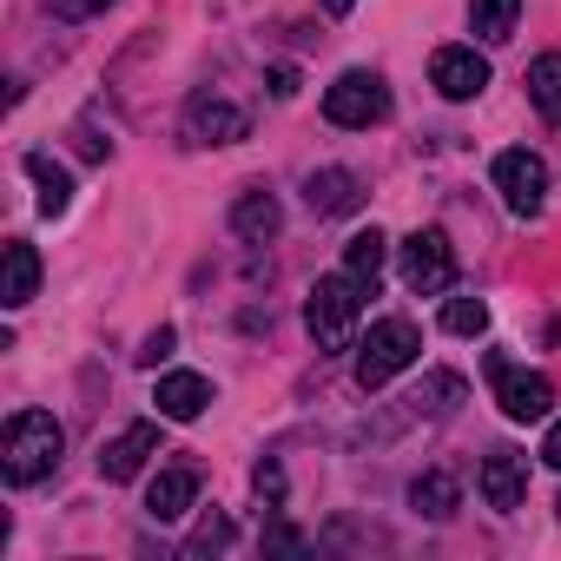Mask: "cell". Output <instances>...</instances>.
Wrapping results in <instances>:
<instances>
[{
  "instance_id": "1",
  "label": "cell",
  "mask_w": 561,
  "mask_h": 561,
  "mask_svg": "<svg viewBox=\"0 0 561 561\" xmlns=\"http://www.w3.org/2000/svg\"><path fill=\"white\" fill-rule=\"evenodd\" d=\"M60 449H67V430L47 410H21V416H8V436H0V476L27 489L60 462Z\"/></svg>"
},
{
  "instance_id": "2",
  "label": "cell",
  "mask_w": 561,
  "mask_h": 561,
  "mask_svg": "<svg viewBox=\"0 0 561 561\" xmlns=\"http://www.w3.org/2000/svg\"><path fill=\"white\" fill-rule=\"evenodd\" d=\"M364 291H370V285H357L351 271H331V277H318V285H311V298H305V324H311V337H318L324 357L351 351L357 318H364Z\"/></svg>"
},
{
  "instance_id": "3",
  "label": "cell",
  "mask_w": 561,
  "mask_h": 561,
  "mask_svg": "<svg viewBox=\"0 0 561 561\" xmlns=\"http://www.w3.org/2000/svg\"><path fill=\"white\" fill-rule=\"evenodd\" d=\"M416 351H423V331H416L410 318H377L370 337L357 344V383H364V390H383L397 370L416 364Z\"/></svg>"
},
{
  "instance_id": "4",
  "label": "cell",
  "mask_w": 561,
  "mask_h": 561,
  "mask_svg": "<svg viewBox=\"0 0 561 561\" xmlns=\"http://www.w3.org/2000/svg\"><path fill=\"white\" fill-rule=\"evenodd\" d=\"M489 383H495V403H502V416L508 423H541L548 410H554V383L541 377V370H522V364H508L502 351H489Z\"/></svg>"
},
{
  "instance_id": "5",
  "label": "cell",
  "mask_w": 561,
  "mask_h": 561,
  "mask_svg": "<svg viewBox=\"0 0 561 561\" xmlns=\"http://www.w3.org/2000/svg\"><path fill=\"white\" fill-rule=\"evenodd\" d=\"M403 285H410L416 298H443V291L456 285V244H449L443 225L410 231V244H403Z\"/></svg>"
},
{
  "instance_id": "6",
  "label": "cell",
  "mask_w": 561,
  "mask_h": 561,
  "mask_svg": "<svg viewBox=\"0 0 561 561\" xmlns=\"http://www.w3.org/2000/svg\"><path fill=\"white\" fill-rule=\"evenodd\" d=\"M324 119H331V126H377V119H390V87H383L377 73L351 67V73L331 80V93H324Z\"/></svg>"
},
{
  "instance_id": "7",
  "label": "cell",
  "mask_w": 561,
  "mask_h": 561,
  "mask_svg": "<svg viewBox=\"0 0 561 561\" xmlns=\"http://www.w3.org/2000/svg\"><path fill=\"white\" fill-rule=\"evenodd\" d=\"M495 192H502V205L515 211V218H535L541 211V198H548V165L535 159V152H502L495 159Z\"/></svg>"
},
{
  "instance_id": "8",
  "label": "cell",
  "mask_w": 561,
  "mask_h": 561,
  "mask_svg": "<svg viewBox=\"0 0 561 561\" xmlns=\"http://www.w3.org/2000/svg\"><path fill=\"white\" fill-rule=\"evenodd\" d=\"M430 87H436L443 100H476V93L489 87V60H482L476 47H436V54H430Z\"/></svg>"
},
{
  "instance_id": "9",
  "label": "cell",
  "mask_w": 561,
  "mask_h": 561,
  "mask_svg": "<svg viewBox=\"0 0 561 561\" xmlns=\"http://www.w3.org/2000/svg\"><path fill=\"white\" fill-rule=\"evenodd\" d=\"M185 133H192V146H238V139L251 133V119H244L231 100L198 93V100L185 106Z\"/></svg>"
},
{
  "instance_id": "10",
  "label": "cell",
  "mask_w": 561,
  "mask_h": 561,
  "mask_svg": "<svg viewBox=\"0 0 561 561\" xmlns=\"http://www.w3.org/2000/svg\"><path fill=\"white\" fill-rule=\"evenodd\" d=\"M522 495H528V456L489 449V456H482V502H489L495 515H515Z\"/></svg>"
},
{
  "instance_id": "11",
  "label": "cell",
  "mask_w": 561,
  "mask_h": 561,
  "mask_svg": "<svg viewBox=\"0 0 561 561\" xmlns=\"http://www.w3.org/2000/svg\"><path fill=\"white\" fill-rule=\"evenodd\" d=\"M305 205H311L318 218H344V211L364 205V179H357L351 165H324V172L305 179Z\"/></svg>"
},
{
  "instance_id": "12",
  "label": "cell",
  "mask_w": 561,
  "mask_h": 561,
  "mask_svg": "<svg viewBox=\"0 0 561 561\" xmlns=\"http://www.w3.org/2000/svg\"><path fill=\"white\" fill-rule=\"evenodd\" d=\"M146 456H159V423H133V430H119V436L100 449V476H106V482H133V476L146 469Z\"/></svg>"
},
{
  "instance_id": "13",
  "label": "cell",
  "mask_w": 561,
  "mask_h": 561,
  "mask_svg": "<svg viewBox=\"0 0 561 561\" xmlns=\"http://www.w3.org/2000/svg\"><path fill=\"white\" fill-rule=\"evenodd\" d=\"M192 495H198V469H192V462H172V469L152 476V489H146V515H152V522H179V515L192 508Z\"/></svg>"
},
{
  "instance_id": "14",
  "label": "cell",
  "mask_w": 561,
  "mask_h": 561,
  "mask_svg": "<svg viewBox=\"0 0 561 561\" xmlns=\"http://www.w3.org/2000/svg\"><path fill=\"white\" fill-rule=\"evenodd\" d=\"M159 416H172V423H192V416H205V403H211V383L198 377V370H172V377H159Z\"/></svg>"
},
{
  "instance_id": "15",
  "label": "cell",
  "mask_w": 561,
  "mask_h": 561,
  "mask_svg": "<svg viewBox=\"0 0 561 561\" xmlns=\"http://www.w3.org/2000/svg\"><path fill=\"white\" fill-rule=\"evenodd\" d=\"M277 225H285V205H277L271 192H244V198L231 205V231H238L244 244H264V238H277Z\"/></svg>"
},
{
  "instance_id": "16",
  "label": "cell",
  "mask_w": 561,
  "mask_h": 561,
  "mask_svg": "<svg viewBox=\"0 0 561 561\" xmlns=\"http://www.w3.org/2000/svg\"><path fill=\"white\" fill-rule=\"evenodd\" d=\"M34 291H41V251L27 238H14L8 244V285H0V305L21 311V305H34Z\"/></svg>"
},
{
  "instance_id": "17",
  "label": "cell",
  "mask_w": 561,
  "mask_h": 561,
  "mask_svg": "<svg viewBox=\"0 0 561 561\" xmlns=\"http://www.w3.org/2000/svg\"><path fill=\"white\" fill-rule=\"evenodd\" d=\"M410 502H416V515L449 522V515L462 508V482H456L449 469H430V476H416V482H410Z\"/></svg>"
},
{
  "instance_id": "18",
  "label": "cell",
  "mask_w": 561,
  "mask_h": 561,
  "mask_svg": "<svg viewBox=\"0 0 561 561\" xmlns=\"http://www.w3.org/2000/svg\"><path fill=\"white\" fill-rule=\"evenodd\" d=\"M383 257H390V238L370 225V231H357L351 244H344V271L357 277V285H377V277H383Z\"/></svg>"
},
{
  "instance_id": "19",
  "label": "cell",
  "mask_w": 561,
  "mask_h": 561,
  "mask_svg": "<svg viewBox=\"0 0 561 561\" xmlns=\"http://www.w3.org/2000/svg\"><path fill=\"white\" fill-rule=\"evenodd\" d=\"M27 172H34V185H41V211L60 218V211L73 205V179H67V165H54L47 152H27Z\"/></svg>"
},
{
  "instance_id": "20",
  "label": "cell",
  "mask_w": 561,
  "mask_h": 561,
  "mask_svg": "<svg viewBox=\"0 0 561 561\" xmlns=\"http://www.w3.org/2000/svg\"><path fill=\"white\" fill-rule=\"evenodd\" d=\"M528 100H535L541 119L561 126V54H541V60L528 67Z\"/></svg>"
},
{
  "instance_id": "21",
  "label": "cell",
  "mask_w": 561,
  "mask_h": 561,
  "mask_svg": "<svg viewBox=\"0 0 561 561\" xmlns=\"http://www.w3.org/2000/svg\"><path fill=\"white\" fill-rule=\"evenodd\" d=\"M515 14H522V0H476V8H469V21H476L482 41H508L515 34Z\"/></svg>"
},
{
  "instance_id": "22",
  "label": "cell",
  "mask_w": 561,
  "mask_h": 561,
  "mask_svg": "<svg viewBox=\"0 0 561 561\" xmlns=\"http://www.w3.org/2000/svg\"><path fill=\"white\" fill-rule=\"evenodd\" d=\"M410 403L430 410V416H449V410L462 403V377H456V370H436V377H423V390H416Z\"/></svg>"
},
{
  "instance_id": "23",
  "label": "cell",
  "mask_w": 561,
  "mask_h": 561,
  "mask_svg": "<svg viewBox=\"0 0 561 561\" xmlns=\"http://www.w3.org/2000/svg\"><path fill=\"white\" fill-rule=\"evenodd\" d=\"M443 331L482 337V331H489V305H482V298H449V305H443Z\"/></svg>"
},
{
  "instance_id": "24",
  "label": "cell",
  "mask_w": 561,
  "mask_h": 561,
  "mask_svg": "<svg viewBox=\"0 0 561 561\" xmlns=\"http://www.w3.org/2000/svg\"><path fill=\"white\" fill-rule=\"evenodd\" d=\"M225 541H231V522H225V515H205V522L192 528L185 554H211V548H225Z\"/></svg>"
},
{
  "instance_id": "25",
  "label": "cell",
  "mask_w": 561,
  "mask_h": 561,
  "mask_svg": "<svg viewBox=\"0 0 561 561\" xmlns=\"http://www.w3.org/2000/svg\"><path fill=\"white\" fill-rule=\"evenodd\" d=\"M172 344H179V337H172V324H159V331L139 344V364H146V370H159V364L172 357Z\"/></svg>"
},
{
  "instance_id": "26",
  "label": "cell",
  "mask_w": 561,
  "mask_h": 561,
  "mask_svg": "<svg viewBox=\"0 0 561 561\" xmlns=\"http://www.w3.org/2000/svg\"><path fill=\"white\" fill-rule=\"evenodd\" d=\"M264 87H271V100H298V87H305V80H298V67H271V73H264Z\"/></svg>"
},
{
  "instance_id": "27",
  "label": "cell",
  "mask_w": 561,
  "mask_h": 561,
  "mask_svg": "<svg viewBox=\"0 0 561 561\" xmlns=\"http://www.w3.org/2000/svg\"><path fill=\"white\" fill-rule=\"evenodd\" d=\"M251 482H257V495H264V502H285V469H277V462H257V476H251Z\"/></svg>"
},
{
  "instance_id": "28",
  "label": "cell",
  "mask_w": 561,
  "mask_h": 561,
  "mask_svg": "<svg viewBox=\"0 0 561 561\" xmlns=\"http://www.w3.org/2000/svg\"><path fill=\"white\" fill-rule=\"evenodd\" d=\"M113 0H54V14L60 21H93V14H106Z\"/></svg>"
},
{
  "instance_id": "29",
  "label": "cell",
  "mask_w": 561,
  "mask_h": 561,
  "mask_svg": "<svg viewBox=\"0 0 561 561\" xmlns=\"http://www.w3.org/2000/svg\"><path fill=\"white\" fill-rule=\"evenodd\" d=\"M264 548H285V554H298V548H305V535H298V528H271V535H264Z\"/></svg>"
},
{
  "instance_id": "30",
  "label": "cell",
  "mask_w": 561,
  "mask_h": 561,
  "mask_svg": "<svg viewBox=\"0 0 561 561\" xmlns=\"http://www.w3.org/2000/svg\"><path fill=\"white\" fill-rule=\"evenodd\" d=\"M541 462H554V469H561V416H554V430L541 436Z\"/></svg>"
},
{
  "instance_id": "31",
  "label": "cell",
  "mask_w": 561,
  "mask_h": 561,
  "mask_svg": "<svg viewBox=\"0 0 561 561\" xmlns=\"http://www.w3.org/2000/svg\"><path fill=\"white\" fill-rule=\"evenodd\" d=\"M318 8H324V14H351V8H357V0H318Z\"/></svg>"
},
{
  "instance_id": "32",
  "label": "cell",
  "mask_w": 561,
  "mask_h": 561,
  "mask_svg": "<svg viewBox=\"0 0 561 561\" xmlns=\"http://www.w3.org/2000/svg\"><path fill=\"white\" fill-rule=\"evenodd\" d=\"M554 508H561V502H554Z\"/></svg>"
}]
</instances>
